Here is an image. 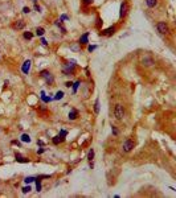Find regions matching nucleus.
<instances>
[{"label": "nucleus", "instance_id": "f257e3e1", "mask_svg": "<svg viewBox=\"0 0 176 198\" xmlns=\"http://www.w3.org/2000/svg\"><path fill=\"white\" fill-rule=\"evenodd\" d=\"M114 115H115L116 119H122L123 116H125V110H123V106L116 104L115 108H114Z\"/></svg>", "mask_w": 176, "mask_h": 198}, {"label": "nucleus", "instance_id": "f03ea898", "mask_svg": "<svg viewBox=\"0 0 176 198\" xmlns=\"http://www.w3.org/2000/svg\"><path fill=\"white\" fill-rule=\"evenodd\" d=\"M156 28H158V32L162 33V34H167V33H168V25L166 24V22H163V21L158 22Z\"/></svg>", "mask_w": 176, "mask_h": 198}, {"label": "nucleus", "instance_id": "7ed1b4c3", "mask_svg": "<svg viewBox=\"0 0 176 198\" xmlns=\"http://www.w3.org/2000/svg\"><path fill=\"white\" fill-rule=\"evenodd\" d=\"M132 148H134V141L132 140H126L125 144H123V152H130Z\"/></svg>", "mask_w": 176, "mask_h": 198}, {"label": "nucleus", "instance_id": "20e7f679", "mask_svg": "<svg viewBox=\"0 0 176 198\" xmlns=\"http://www.w3.org/2000/svg\"><path fill=\"white\" fill-rule=\"evenodd\" d=\"M25 27V21L24 20H17L15 24H13V29H17V31H20Z\"/></svg>", "mask_w": 176, "mask_h": 198}, {"label": "nucleus", "instance_id": "39448f33", "mask_svg": "<svg viewBox=\"0 0 176 198\" xmlns=\"http://www.w3.org/2000/svg\"><path fill=\"white\" fill-rule=\"evenodd\" d=\"M40 75H41L43 78H45L46 81H48V82H53V77L50 75V73H49V71L44 70V71H41V74H40Z\"/></svg>", "mask_w": 176, "mask_h": 198}, {"label": "nucleus", "instance_id": "423d86ee", "mask_svg": "<svg viewBox=\"0 0 176 198\" xmlns=\"http://www.w3.org/2000/svg\"><path fill=\"white\" fill-rule=\"evenodd\" d=\"M152 63H154V60H152L151 57H144V58H142V65H143V66H151Z\"/></svg>", "mask_w": 176, "mask_h": 198}, {"label": "nucleus", "instance_id": "0eeeda50", "mask_svg": "<svg viewBox=\"0 0 176 198\" xmlns=\"http://www.w3.org/2000/svg\"><path fill=\"white\" fill-rule=\"evenodd\" d=\"M29 69H31V61H25L24 63H23V67H21V70L24 74H28L29 73Z\"/></svg>", "mask_w": 176, "mask_h": 198}, {"label": "nucleus", "instance_id": "6e6552de", "mask_svg": "<svg viewBox=\"0 0 176 198\" xmlns=\"http://www.w3.org/2000/svg\"><path fill=\"white\" fill-rule=\"evenodd\" d=\"M64 140H65V135L60 133V135H57V136L53 137V144H60V143H62Z\"/></svg>", "mask_w": 176, "mask_h": 198}, {"label": "nucleus", "instance_id": "1a4fd4ad", "mask_svg": "<svg viewBox=\"0 0 176 198\" xmlns=\"http://www.w3.org/2000/svg\"><path fill=\"white\" fill-rule=\"evenodd\" d=\"M126 13H127V4L123 2V3L121 4V12H119V16L123 17V16H126Z\"/></svg>", "mask_w": 176, "mask_h": 198}, {"label": "nucleus", "instance_id": "9d476101", "mask_svg": "<svg viewBox=\"0 0 176 198\" xmlns=\"http://www.w3.org/2000/svg\"><path fill=\"white\" fill-rule=\"evenodd\" d=\"M114 33H115V27H110V28L106 29V31L102 32L103 36H111V34H114Z\"/></svg>", "mask_w": 176, "mask_h": 198}, {"label": "nucleus", "instance_id": "9b49d317", "mask_svg": "<svg viewBox=\"0 0 176 198\" xmlns=\"http://www.w3.org/2000/svg\"><path fill=\"white\" fill-rule=\"evenodd\" d=\"M78 118V111L77 110H72V111L69 112V119L70 120H74V119H77Z\"/></svg>", "mask_w": 176, "mask_h": 198}, {"label": "nucleus", "instance_id": "f8f14e48", "mask_svg": "<svg viewBox=\"0 0 176 198\" xmlns=\"http://www.w3.org/2000/svg\"><path fill=\"white\" fill-rule=\"evenodd\" d=\"M146 4H147L150 8H155L158 5V0H146Z\"/></svg>", "mask_w": 176, "mask_h": 198}, {"label": "nucleus", "instance_id": "ddd939ff", "mask_svg": "<svg viewBox=\"0 0 176 198\" xmlns=\"http://www.w3.org/2000/svg\"><path fill=\"white\" fill-rule=\"evenodd\" d=\"M87 36H89V33H87V32L84 34V36H81V38H80V44H84V45H85V44L89 42V41H87Z\"/></svg>", "mask_w": 176, "mask_h": 198}, {"label": "nucleus", "instance_id": "4468645a", "mask_svg": "<svg viewBox=\"0 0 176 198\" xmlns=\"http://www.w3.org/2000/svg\"><path fill=\"white\" fill-rule=\"evenodd\" d=\"M21 141H24V143H29V141H31V137H29L28 133H24V135L21 136Z\"/></svg>", "mask_w": 176, "mask_h": 198}, {"label": "nucleus", "instance_id": "2eb2a0df", "mask_svg": "<svg viewBox=\"0 0 176 198\" xmlns=\"http://www.w3.org/2000/svg\"><path fill=\"white\" fill-rule=\"evenodd\" d=\"M44 33H45L44 28H37V29H36V34H37V36H43Z\"/></svg>", "mask_w": 176, "mask_h": 198}, {"label": "nucleus", "instance_id": "dca6fc26", "mask_svg": "<svg viewBox=\"0 0 176 198\" xmlns=\"http://www.w3.org/2000/svg\"><path fill=\"white\" fill-rule=\"evenodd\" d=\"M16 160L19 161V162H28L27 159H24V157H21V156H19V155H16Z\"/></svg>", "mask_w": 176, "mask_h": 198}, {"label": "nucleus", "instance_id": "f3484780", "mask_svg": "<svg viewBox=\"0 0 176 198\" xmlns=\"http://www.w3.org/2000/svg\"><path fill=\"white\" fill-rule=\"evenodd\" d=\"M93 159H94V149H91L89 152V155H87V160H89V161H91Z\"/></svg>", "mask_w": 176, "mask_h": 198}, {"label": "nucleus", "instance_id": "a211bd4d", "mask_svg": "<svg viewBox=\"0 0 176 198\" xmlns=\"http://www.w3.org/2000/svg\"><path fill=\"white\" fill-rule=\"evenodd\" d=\"M32 37H33V34H32L31 32H25V33H24V38H27V40H31Z\"/></svg>", "mask_w": 176, "mask_h": 198}, {"label": "nucleus", "instance_id": "6ab92c4d", "mask_svg": "<svg viewBox=\"0 0 176 198\" xmlns=\"http://www.w3.org/2000/svg\"><path fill=\"white\" fill-rule=\"evenodd\" d=\"M54 98H56V99H62V98H64V92H62V91H58Z\"/></svg>", "mask_w": 176, "mask_h": 198}, {"label": "nucleus", "instance_id": "aec40b11", "mask_svg": "<svg viewBox=\"0 0 176 198\" xmlns=\"http://www.w3.org/2000/svg\"><path fill=\"white\" fill-rule=\"evenodd\" d=\"M94 110H95V114L99 112V102L95 101V104H94Z\"/></svg>", "mask_w": 176, "mask_h": 198}, {"label": "nucleus", "instance_id": "412c9836", "mask_svg": "<svg viewBox=\"0 0 176 198\" xmlns=\"http://www.w3.org/2000/svg\"><path fill=\"white\" fill-rule=\"evenodd\" d=\"M34 180H36L34 177H27V178H25V182H27V184H31V182L34 181Z\"/></svg>", "mask_w": 176, "mask_h": 198}, {"label": "nucleus", "instance_id": "4be33fe9", "mask_svg": "<svg viewBox=\"0 0 176 198\" xmlns=\"http://www.w3.org/2000/svg\"><path fill=\"white\" fill-rule=\"evenodd\" d=\"M29 191H31V186H25V188H23V193H24V194L29 193Z\"/></svg>", "mask_w": 176, "mask_h": 198}, {"label": "nucleus", "instance_id": "5701e85b", "mask_svg": "<svg viewBox=\"0 0 176 198\" xmlns=\"http://www.w3.org/2000/svg\"><path fill=\"white\" fill-rule=\"evenodd\" d=\"M78 85H80V82H78V81H77V82H75L74 85H72V86H73V91H74V92L77 91V89H78Z\"/></svg>", "mask_w": 176, "mask_h": 198}, {"label": "nucleus", "instance_id": "b1692460", "mask_svg": "<svg viewBox=\"0 0 176 198\" xmlns=\"http://www.w3.org/2000/svg\"><path fill=\"white\" fill-rule=\"evenodd\" d=\"M36 189H37V191H40V190H41V182H40V180H37V185H36Z\"/></svg>", "mask_w": 176, "mask_h": 198}, {"label": "nucleus", "instance_id": "393cba45", "mask_svg": "<svg viewBox=\"0 0 176 198\" xmlns=\"http://www.w3.org/2000/svg\"><path fill=\"white\" fill-rule=\"evenodd\" d=\"M23 12H24V13H29V12H31V9H29L28 7H24V8H23Z\"/></svg>", "mask_w": 176, "mask_h": 198}, {"label": "nucleus", "instance_id": "a878e982", "mask_svg": "<svg viewBox=\"0 0 176 198\" xmlns=\"http://www.w3.org/2000/svg\"><path fill=\"white\" fill-rule=\"evenodd\" d=\"M91 3H93V0H84V4H86V5H89Z\"/></svg>", "mask_w": 176, "mask_h": 198}, {"label": "nucleus", "instance_id": "bb28decb", "mask_svg": "<svg viewBox=\"0 0 176 198\" xmlns=\"http://www.w3.org/2000/svg\"><path fill=\"white\" fill-rule=\"evenodd\" d=\"M95 48H97V46H94V45H93V46H89V52H93V50H95Z\"/></svg>", "mask_w": 176, "mask_h": 198}, {"label": "nucleus", "instance_id": "cd10ccee", "mask_svg": "<svg viewBox=\"0 0 176 198\" xmlns=\"http://www.w3.org/2000/svg\"><path fill=\"white\" fill-rule=\"evenodd\" d=\"M113 133H114V135H118V131L115 130V127H113Z\"/></svg>", "mask_w": 176, "mask_h": 198}, {"label": "nucleus", "instance_id": "c85d7f7f", "mask_svg": "<svg viewBox=\"0 0 176 198\" xmlns=\"http://www.w3.org/2000/svg\"><path fill=\"white\" fill-rule=\"evenodd\" d=\"M34 9H36V11H37V12H40V7H38V5H37V4H36V5H34Z\"/></svg>", "mask_w": 176, "mask_h": 198}, {"label": "nucleus", "instance_id": "c756f323", "mask_svg": "<svg viewBox=\"0 0 176 198\" xmlns=\"http://www.w3.org/2000/svg\"><path fill=\"white\" fill-rule=\"evenodd\" d=\"M72 85H73L72 82H66V83H65V86H66V87H70V86H72Z\"/></svg>", "mask_w": 176, "mask_h": 198}, {"label": "nucleus", "instance_id": "7c9ffc66", "mask_svg": "<svg viewBox=\"0 0 176 198\" xmlns=\"http://www.w3.org/2000/svg\"><path fill=\"white\" fill-rule=\"evenodd\" d=\"M41 42H43V45H46V44H48V42L45 41V38H41Z\"/></svg>", "mask_w": 176, "mask_h": 198}, {"label": "nucleus", "instance_id": "2f4dec72", "mask_svg": "<svg viewBox=\"0 0 176 198\" xmlns=\"http://www.w3.org/2000/svg\"><path fill=\"white\" fill-rule=\"evenodd\" d=\"M61 19H62V20H68V16H66V15H64V16L61 17Z\"/></svg>", "mask_w": 176, "mask_h": 198}, {"label": "nucleus", "instance_id": "473e14b6", "mask_svg": "<svg viewBox=\"0 0 176 198\" xmlns=\"http://www.w3.org/2000/svg\"><path fill=\"white\" fill-rule=\"evenodd\" d=\"M43 152H44V149H38V151H37V153H38V155H41Z\"/></svg>", "mask_w": 176, "mask_h": 198}]
</instances>
